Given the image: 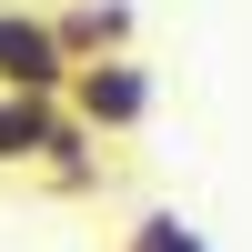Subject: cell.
<instances>
[{
  "label": "cell",
  "instance_id": "277c9868",
  "mask_svg": "<svg viewBox=\"0 0 252 252\" xmlns=\"http://www.w3.org/2000/svg\"><path fill=\"white\" fill-rule=\"evenodd\" d=\"M61 111H71V101H40V91H0V172H40V152H51Z\"/></svg>",
  "mask_w": 252,
  "mask_h": 252
},
{
  "label": "cell",
  "instance_id": "5b68a950",
  "mask_svg": "<svg viewBox=\"0 0 252 252\" xmlns=\"http://www.w3.org/2000/svg\"><path fill=\"white\" fill-rule=\"evenodd\" d=\"M121 252H212V232H202L192 212H141L131 232H121Z\"/></svg>",
  "mask_w": 252,
  "mask_h": 252
},
{
  "label": "cell",
  "instance_id": "3957f363",
  "mask_svg": "<svg viewBox=\"0 0 252 252\" xmlns=\"http://www.w3.org/2000/svg\"><path fill=\"white\" fill-rule=\"evenodd\" d=\"M61 40H71V61H101V51H131L141 40V10L131 0H51Z\"/></svg>",
  "mask_w": 252,
  "mask_h": 252
},
{
  "label": "cell",
  "instance_id": "7a4b0ae2",
  "mask_svg": "<svg viewBox=\"0 0 252 252\" xmlns=\"http://www.w3.org/2000/svg\"><path fill=\"white\" fill-rule=\"evenodd\" d=\"M71 40H61V20H51V0H0V91H40V101H61L71 91Z\"/></svg>",
  "mask_w": 252,
  "mask_h": 252
},
{
  "label": "cell",
  "instance_id": "6da1fadb",
  "mask_svg": "<svg viewBox=\"0 0 252 252\" xmlns=\"http://www.w3.org/2000/svg\"><path fill=\"white\" fill-rule=\"evenodd\" d=\"M61 101H71L101 141H131L141 121L161 111V71H152L141 51H101V61H81V71H71V91H61Z\"/></svg>",
  "mask_w": 252,
  "mask_h": 252
}]
</instances>
